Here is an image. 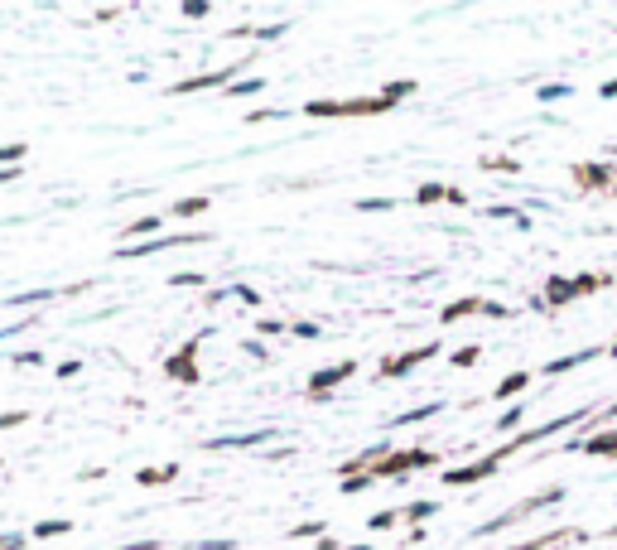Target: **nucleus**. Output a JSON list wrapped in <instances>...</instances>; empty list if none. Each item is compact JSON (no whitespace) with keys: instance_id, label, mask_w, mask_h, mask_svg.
<instances>
[{"instance_id":"obj_26","label":"nucleus","mask_w":617,"mask_h":550,"mask_svg":"<svg viewBox=\"0 0 617 550\" xmlns=\"http://www.w3.org/2000/svg\"><path fill=\"white\" fill-rule=\"evenodd\" d=\"M251 39H261V44H270V39H280V34H290V20H275V25H261V29H246ZM246 34H232V39H246Z\"/></svg>"},{"instance_id":"obj_38","label":"nucleus","mask_w":617,"mask_h":550,"mask_svg":"<svg viewBox=\"0 0 617 550\" xmlns=\"http://www.w3.org/2000/svg\"><path fill=\"white\" fill-rule=\"evenodd\" d=\"M526 415V406H511V411H502L497 415V430H516V420Z\"/></svg>"},{"instance_id":"obj_19","label":"nucleus","mask_w":617,"mask_h":550,"mask_svg":"<svg viewBox=\"0 0 617 550\" xmlns=\"http://www.w3.org/2000/svg\"><path fill=\"white\" fill-rule=\"evenodd\" d=\"M174 478H179V464L140 468V473H135V483H140V488H155V483H174Z\"/></svg>"},{"instance_id":"obj_35","label":"nucleus","mask_w":617,"mask_h":550,"mask_svg":"<svg viewBox=\"0 0 617 550\" xmlns=\"http://www.w3.org/2000/svg\"><path fill=\"white\" fill-rule=\"evenodd\" d=\"M381 97H386V102H396V97H415V83H410V78H396V83H386Z\"/></svg>"},{"instance_id":"obj_42","label":"nucleus","mask_w":617,"mask_h":550,"mask_svg":"<svg viewBox=\"0 0 617 550\" xmlns=\"http://www.w3.org/2000/svg\"><path fill=\"white\" fill-rule=\"evenodd\" d=\"M184 15L188 20H203L208 15V0H184Z\"/></svg>"},{"instance_id":"obj_16","label":"nucleus","mask_w":617,"mask_h":550,"mask_svg":"<svg viewBox=\"0 0 617 550\" xmlns=\"http://www.w3.org/2000/svg\"><path fill=\"white\" fill-rule=\"evenodd\" d=\"M208 208H213V198H208V193H193L184 203H174L164 218H198V213H208Z\"/></svg>"},{"instance_id":"obj_8","label":"nucleus","mask_w":617,"mask_h":550,"mask_svg":"<svg viewBox=\"0 0 617 550\" xmlns=\"http://www.w3.org/2000/svg\"><path fill=\"white\" fill-rule=\"evenodd\" d=\"M502 464H507V459L492 449V454H487V459H478V464L449 468V473H444V488H468V483H483V478H492V473H497Z\"/></svg>"},{"instance_id":"obj_43","label":"nucleus","mask_w":617,"mask_h":550,"mask_svg":"<svg viewBox=\"0 0 617 550\" xmlns=\"http://www.w3.org/2000/svg\"><path fill=\"white\" fill-rule=\"evenodd\" d=\"M44 362V353L39 348H29V353H15V367H39Z\"/></svg>"},{"instance_id":"obj_50","label":"nucleus","mask_w":617,"mask_h":550,"mask_svg":"<svg viewBox=\"0 0 617 550\" xmlns=\"http://www.w3.org/2000/svg\"><path fill=\"white\" fill-rule=\"evenodd\" d=\"M10 179H20V169H0V184H10Z\"/></svg>"},{"instance_id":"obj_1","label":"nucleus","mask_w":617,"mask_h":550,"mask_svg":"<svg viewBox=\"0 0 617 550\" xmlns=\"http://www.w3.org/2000/svg\"><path fill=\"white\" fill-rule=\"evenodd\" d=\"M598 411V406H584V411H564L555 415V420H545V425H536V430H526V435H516L511 444H502V454H521V449H531V444L540 440H555V435H564V430H574V425H589V415Z\"/></svg>"},{"instance_id":"obj_45","label":"nucleus","mask_w":617,"mask_h":550,"mask_svg":"<svg viewBox=\"0 0 617 550\" xmlns=\"http://www.w3.org/2000/svg\"><path fill=\"white\" fill-rule=\"evenodd\" d=\"M29 324H34V314H29V319H20V324H10V329H0V343H10V338H15V333H25Z\"/></svg>"},{"instance_id":"obj_28","label":"nucleus","mask_w":617,"mask_h":550,"mask_svg":"<svg viewBox=\"0 0 617 550\" xmlns=\"http://www.w3.org/2000/svg\"><path fill=\"white\" fill-rule=\"evenodd\" d=\"M396 198H357V213H396Z\"/></svg>"},{"instance_id":"obj_46","label":"nucleus","mask_w":617,"mask_h":550,"mask_svg":"<svg viewBox=\"0 0 617 550\" xmlns=\"http://www.w3.org/2000/svg\"><path fill=\"white\" fill-rule=\"evenodd\" d=\"M78 372H82V362H78V358L58 362V377H63V382H68V377H78Z\"/></svg>"},{"instance_id":"obj_4","label":"nucleus","mask_w":617,"mask_h":550,"mask_svg":"<svg viewBox=\"0 0 617 550\" xmlns=\"http://www.w3.org/2000/svg\"><path fill=\"white\" fill-rule=\"evenodd\" d=\"M391 107L396 102H386V97H357V102H309L304 116H381Z\"/></svg>"},{"instance_id":"obj_14","label":"nucleus","mask_w":617,"mask_h":550,"mask_svg":"<svg viewBox=\"0 0 617 550\" xmlns=\"http://www.w3.org/2000/svg\"><path fill=\"white\" fill-rule=\"evenodd\" d=\"M560 541H589V531H564V526H555V531L531 536V541H521V546H511V550H545V546H560Z\"/></svg>"},{"instance_id":"obj_48","label":"nucleus","mask_w":617,"mask_h":550,"mask_svg":"<svg viewBox=\"0 0 617 550\" xmlns=\"http://www.w3.org/2000/svg\"><path fill=\"white\" fill-rule=\"evenodd\" d=\"M487 169H507V174H516L521 165H516V160H487Z\"/></svg>"},{"instance_id":"obj_13","label":"nucleus","mask_w":617,"mask_h":550,"mask_svg":"<svg viewBox=\"0 0 617 550\" xmlns=\"http://www.w3.org/2000/svg\"><path fill=\"white\" fill-rule=\"evenodd\" d=\"M579 295H584V290H579V275H574V280H564V275H555V280L545 285V309H560V304H574V300H579Z\"/></svg>"},{"instance_id":"obj_23","label":"nucleus","mask_w":617,"mask_h":550,"mask_svg":"<svg viewBox=\"0 0 617 550\" xmlns=\"http://www.w3.org/2000/svg\"><path fill=\"white\" fill-rule=\"evenodd\" d=\"M160 227H164V218H135L121 227V237H160Z\"/></svg>"},{"instance_id":"obj_7","label":"nucleus","mask_w":617,"mask_h":550,"mask_svg":"<svg viewBox=\"0 0 617 550\" xmlns=\"http://www.w3.org/2000/svg\"><path fill=\"white\" fill-rule=\"evenodd\" d=\"M468 314H492V319H507L511 309H507V304H497V300H483V295H468V300H454V304H444V309H439V319H444V324H458V319H468Z\"/></svg>"},{"instance_id":"obj_5","label":"nucleus","mask_w":617,"mask_h":550,"mask_svg":"<svg viewBox=\"0 0 617 550\" xmlns=\"http://www.w3.org/2000/svg\"><path fill=\"white\" fill-rule=\"evenodd\" d=\"M242 68L246 63H222V68H213V73H193V78H184V83H174L169 92H179V97H188V92H208V87H222V92H227V87L242 78Z\"/></svg>"},{"instance_id":"obj_32","label":"nucleus","mask_w":617,"mask_h":550,"mask_svg":"<svg viewBox=\"0 0 617 550\" xmlns=\"http://www.w3.org/2000/svg\"><path fill=\"white\" fill-rule=\"evenodd\" d=\"M261 87H266V83H261V78H237V83L227 87V97H256Z\"/></svg>"},{"instance_id":"obj_18","label":"nucleus","mask_w":617,"mask_h":550,"mask_svg":"<svg viewBox=\"0 0 617 550\" xmlns=\"http://www.w3.org/2000/svg\"><path fill=\"white\" fill-rule=\"evenodd\" d=\"M574 179H579L584 189H608V179H613V174H608L603 165H574Z\"/></svg>"},{"instance_id":"obj_25","label":"nucleus","mask_w":617,"mask_h":550,"mask_svg":"<svg viewBox=\"0 0 617 550\" xmlns=\"http://www.w3.org/2000/svg\"><path fill=\"white\" fill-rule=\"evenodd\" d=\"M401 517H410V522H430V517H439V502H434V497H420V502L401 507Z\"/></svg>"},{"instance_id":"obj_22","label":"nucleus","mask_w":617,"mask_h":550,"mask_svg":"<svg viewBox=\"0 0 617 550\" xmlns=\"http://www.w3.org/2000/svg\"><path fill=\"white\" fill-rule=\"evenodd\" d=\"M420 203H439V198H449V203H463V193L449 189V184H420V193H415Z\"/></svg>"},{"instance_id":"obj_47","label":"nucleus","mask_w":617,"mask_h":550,"mask_svg":"<svg viewBox=\"0 0 617 550\" xmlns=\"http://www.w3.org/2000/svg\"><path fill=\"white\" fill-rule=\"evenodd\" d=\"M598 97H603V102H613V97H617V78H608V83L598 87Z\"/></svg>"},{"instance_id":"obj_15","label":"nucleus","mask_w":617,"mask_h":550,"mask_svg":"<svg viewBox=\"0 0 617 550\" xmlns=\"http://www.w3.org/2000/svg\"><path fill=\"white\" fill-rule=\"evenodd\" d=\"M439 411H449V406H444V401H430V406H415V411L391 415L386 425H391V430H405V425H420V420H434V415H439Z\"/></svg>"},{"instance_id":"obj_34","label":"nucleus","mask_w":617,"mask_h":550,"mask_svg":"<svg viewBox=\"0 0 617 550\" xmlns=\"http://www.w3.org/2000/svg\"><path fill=\"white\" fill-rule=\"evenodd\" d=\"M396 522H401V512H396V507H386V512H376L372 522H367V531H391Z\"/></svg>"},{"instance_id":"obj_3","label":"nucleus","mask_w":617,"mask_h":550,"mask_svg":"<svg viewBox=\"0 0 617 550\" xmlns=\"http://www.w3.org/2000/svg\"><path fill=\"white\" fill-rule=\"evenodd\" d=\"M430 464H439V449H391L372 468V478H410L415 468H430Z\"/></svg>"},{"instance_id":"obj_20","label":"nucleus","mask_w":617,"mask_h":550,"mask_svg":"<svg viewBox=\"0 0 617 550\" xmlns=\"http://www.w3.org/2000/svg\"><path fill=\"white\" fill-rule=\"evenodd\" d=\"M54 295H63V290H25V295H5V304L10 309H34V304H49Z\"/></svg>"},{"instance_id":"obj_49","label":"nucleus","mask_w":617,"mask_h":550,"mask_svg":"<svg viewBox=\"0 0 617 550\" xmlns=\"http://www.w3.org/2000/svg\"><path fill=\"white\" fill-rule=\"evenodd\" d=\"M116 550H160V541H131V546H116Z\"/></svg>"},{"instance_id":"obj_37","label":"nucleus","mask_w":617,"mask_h":550,"mask_svg":"<svg viewBox=\"0 0 617 550\" xmlns=\"http://www.w3.org/2000/svg\"><path fill=\"white\" fill-rule=\"evenodd\" d=\"M232 295H237V300H242L246 309H256V304L266 300V295H261V290H251V285H237V290H232Z\"/></svg>"},{"instance_id":"obj_44","label":"nucleus","mask_w":617,"mask_h":550,"mask_svg":"<svg viewBox=\"0 0 617 550\" xmlns=\"http://www.w3.org/2000/svg\"><path fill=\"white\" fill-rule=\"evenodd\" d=\"M256 333H270V338H280V333H290V329H285L280 319H261V324H256Z\"/></svg>"},{"instance_id":"obj_6","label":"nucleus","mask_w":617,"mask_h":550,"mask_svg":"<svg viewBox=\"0 0 617 550\" xmlns=\"http://www.w3.org/2000/svg\"><path fill=\"white\" fill-rule=\"evenodd\" d=\"M430 358H439V338L425 343V348H410V353H401V358H386L381 362V382H401V377H410L415 367H425Z\"/></svg>"},{"instance_id":"obj_24","label":"nucleus","mask_w":617,"mask_h":550,"mask_svg":"<svg viewBox=\"0 0 617 550\" xmlns=\"http://www.w3.org/2000/svg\"><path fill=\"white\" fill-rule=\"evenodd\" d=\"M68 531H73V522H63V517H49V522L34 526L29 536H34V541H54V536H68Z\"/></svg>"},{"instance_id":"obj_2","label":"nucleus","mask_w":617,"mask_h":550,"mask_svg":"<svg viewBox=\"0 0 617 550\" xmlns=\"http://www.w3.org/2000/svg\"><path fill=\"white\" fill-rule=\"evenodd\" d=\"M203 242H213L208 232H160V237H150V242H135V247H116L111 256L116 261H145V256H160L169 247H203Z\"/></svg>"},{"instance_id":"obj_39","label":"nucleus","mask_w":617,"mask_h":550,"mask_svg":"<svg viewBox=\"0 0 617 550\" xmlns=\"http://www.w3.org/2000/svg\"><path fill=\"white\" fill-rule=\"evenodd\" d=\"M15 160H25V140H20V145H5V150H0V165H5V169L15 165Z\"/></svg>"},{"instance_id":"obj_41","label":"nucleus","mask_w":617,"mask_h":550,"mask_svg":"<svg viewBox=\"0 0 617 550\" xmlns=\"http://www.w3.org/2000/svg\"><path fill=\"white\" fill-rule=\"evenodd\" d=\"M29 420V411H5L0 415V430H15V425H25Z\"/></svg>"},{"instance_id":"obj_36","label":"nucleus","mask_w":617,"mask_h":550,"mask_svg":"<svg viewBox=\"0 0 617 550\" xmlns=\"http://www.w3.org/2000/svg\"><path fill=\"white\" fill-rule=\"evenodd\" d=\"M478 358H483V348H478V343H468V348H458V353H454V367H473Z\"/></svg>"},{"instance_id":"obj_10","label":"nucleus","mask_w":617,"mask_h":550,"mask_svg":"<svg viewBox=\"0 0 617 550\" xmlns=\"http://www.w3.org/2000/svg\"><path fill=\"white\" fill-rule=\"evenodd\" d=\"M352 372H357V362H333V367H319V372L309 377V396H314V401H323V396H328L333 386L348 382Z\"/></svg>"},{"instance_id":"obj_27","label":"nucleus","mask_w":617,"mask_h":550,"mask_svg":"<svg viewBox=\"0 0 617 550\" xmlns=\"http://www.w3.org/2000/svg\"><path fill=\"white\" fill-rule=\"evenodd\" d=\"M372 488H376L372 473H352V478H343V488H338V493H343V497H357V493H372Z\"/></svg>"},{"instance_id":"obj_40","label":"nucleus","mask_w":617,"mask_h":550,"mask_svg":"<svg viewBox=\"0 0 617 550\" xmlns=\"http://www.w3.org/2000/svg\"><path fill=\"white\" fill-rule=\"evenodd\" d=\"M29 546V536H20V531H5L0 536V550H25Z\"/></svg>"},{"instance_id":"obj_21","label":"nucleus","mask_w":617,"mask_h":550,"mask_svg":"<svg viewBox=\"0 0 617 550\" xmlns=\"http://www.w3.org/2000/svg\"><path fill=\"white\" fill-rule=\"evenodd\" d=\"M526 386H531V372H511V377H502V382H497V391H492V396H497V401H507V396H521Z\"/></svg>"},{"instance_id":"obj_29","label":"nucleus","mask_w":617,"mask_h":550,"mask_svg":"<svg viewBox=\"0 0 617 550\" xmlns=\"http://www.w3.org/2000/svg\"><path fill=\"white\" fill-rule=\"evenodd\" d=\"M290 536H295V541H323V536H328V522H304V526H295Z\"/></svg>"},{"instance_id":"obj_12","label":"nucleus","mask_w":617,"mask_h":550,"mask_svg":"<svg viewBox=\"0 0 617 550\" xmlns=\"http://www.w3.org/2000/svg\"><path fill=\"white\" fill-rule=\"evenodd\" d=\"M280 440V430H251V435H213L203 449H261V444Z\"/></svg>"},{"instance_id":"obj_51","label":"nucleus","mask_w":617,"mask_h":550,"mask_svg":"<svg viewBox=\"0 0 617 550\" xmlns=\"http://www.w3.org/2000/svg\"><path fill=\"white\" fill-rule=\"evenodd\" d=\"M608 353H613V358H617V338H613V348H608Z\"/></svg>"},{"instance_id":"obj_31","label":"nucleus","mask_w":617,"mask_h":550,"mask_svg":"<svg viewBox=\"0 0 617 550\" xmlns=\"http://www.w3.org/2000/svg\"><path fill=\"white\" fill-rule=\"evenodd\" d=\"M536 97H540V102H564V97H574V87H569V83H545Z\"/></svg>"},{"instance_id":"obj_17","label":"nucleus","mask_w":617,"mask_h":550,"mask_svg":"<svg viewBox=\"0 0 617 550\" xmlns=\"http://www.w3.org/2000/svg\"><path fill=\"white\" fill-rule=\"evenodd\" d=\"M584 454H603V459H617V430H603V435H584Z\"/></svg>"},{"instance_id":"obj_9","label":"nucleus","mask_w":617,"mask_h":550,"mask_svg":"<svg viewBox=\"0 0 617 550\" xmlns=\"http://www.w3.org/2000/svg\"><path fill=\"white\" fill-rule=\"evenodd\" d=\"M193 358H198V338L164 358V377H169V382H184V386H198V362Z\"/></svg>"},{"instance_id":"obj_11","label":"nucleus","mask_w":617,"mask_h":550,"mask_svg":"<svg viewBox=\"0 0 617 550\" xmlns=\"http://www.w3.org/2000/svg\"><path fill=\"white\" fill-rule=\"evenodd\" d=\"M603 353H608V348H603V343H593V348H579V353H564V358L545 362L540 372H545V377H564V372H574V367H584V362H598Z\"/></svg>"},{"instance_id":"obj_33","label":"nucleus","mask_w":617,"mask_h":550,"mask_svg":"<svg viewBox=\"0 0 617 550\" xmlns=\"http://www.w3.org/2000/svg\"><path fill=\"white\" fill-rule=\"evenodd\" d=\"M290 338H299V343H314V338H323L319 324H309V319H299V324H290Z\"/></svg>"},{"instance_id":"obj_30","label":"nucleus","mask_w":617,"mask_h":550,"mask_svg":"<svg viewBox=\"0 0 617 550\" xmlns=\"http://www.w3.org/2000/svg\"><path fill=\"white\" fill-rule=\"evenodd\" d=\"M169 285H179V290H198V285H208V275L203 271H179V275H169Z\"/></svg>"}]
</instances>
